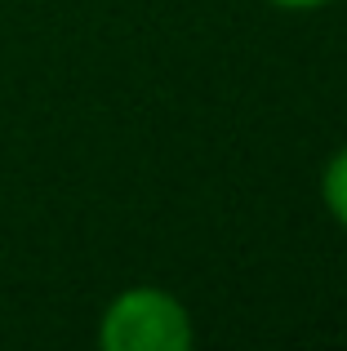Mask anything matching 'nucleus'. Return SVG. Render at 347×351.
I'll list each match as a JSON object with an SVG mask.
<instances>
[{
	"instance_id": "1",
	"label": "nucleus",
	"mask_w": 347,
	"mask_h": 351,
	"mask_svg": "<svg viewBox=\"0 0 347 351\" xmlns=\"http://www.w3.org/2000/svg\"><path fill=\"white\" fill-rule=\"evenodd\" d=\"M107 351H182L191 343L187 311L160 289H130L103 316Z\"/></svg>"
},
{
	"instance_id": "2",
	"label": "nucleus",
	"mask_w": 347,
	"mask_h": 351,
	"mask_svg": "<svg viewBox=\"0 0 347 351\" xmlns=\"http://www.w3.org/2000/svg\"><path fill=\"white\" fill-rule=\"evenodd\" d=\"M325 205L347 227V147L330 160V169H325Z\"/></svg>"
},
{
	"instance_id": "3",
	"label": "nucleus",
	"mask_w": 347,
	"mask_h": 351,
	"mask_svg": "<svg viewBox=\"0 0 347 351\" xmlns=\"http://www.w3.org/2000/svg\"><path fill=\"white\" fill-rule=\"evenodd\" d=\"M272 5H285V9H316V5H330V0H272Z\"/></svg>"
}]
</instances>
